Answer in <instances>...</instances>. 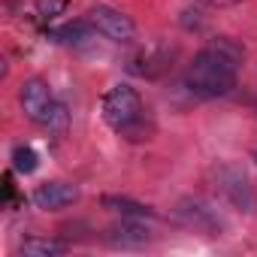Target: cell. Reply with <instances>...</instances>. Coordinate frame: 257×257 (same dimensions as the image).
Instances as JSON below:
<instances>
[{
    "instance_id": "cell-7",
    "label": "cell",
    "mask_w": 257,
    "mask_h": 257,
    "mask_svg": "<svg viewBox=\"0 0 257 257\" xmlns=\"http://www.w3.org/2000/svg\"><path fill=\"white\" fill-rule=\"evenodd\" d=\"M79 200V188L70 185V182H46L34 191V203L37 209H46V212H58V209H67Z\"/></svg>"
},
{
    "instance_id": "cell-19",
    "label": "cell",
    "mask_w": 257,
    "mask_h": 257,
    "mask_svg": "<svg viewBox=\"0 0 257 257\" xmlns=\"http://www.w3.org/2000/svg\"><path fill=\"white\" fill-rule=\"evenodd\" d=\"M254 161H257V152H254Z\"/></svg>"
},
{
    "instance_id": "cell-12",
    "label": "cell",
    "mask_w": 257,
    "mask_h": 257,
    "mask_svg": "<svg viewBox=\"0 0 257 257\" xmlns=\"http://www.w3.org/2000/svg\"><path fill=\"white\" fill-rule=\"evenodd\" d=\"M103 206L112 209V212H118V215H124V218H143V221L155 218V212L149 206L134 203V200H127V197H103Z\"/></svg>"
},
{
    "instance_id": "cell-6",
    "label": "cell",
    "mask_w": 257,
    "mask_h": 257,
    "mask_svg": "<svg viewBox=\"0 0 257 257\" xmlns=\"http://www.w3.org/2000/svg\"><path fill=\"white\" fill-rule=\"evenodd\" d=\"M19 100H22V109H25V115H28L31 121H37V124H46V121H49V112H52V106H55V97H52V88H49L46 79H40V76L28 79V82L22 85Z\"/></svg>"
},
{
    "instance_id": "cell-15",
    "label": "cell",
    "mask_w": 257,
    "mask_h": 257,
    "mask_svg": "<svg viewBox=\"0 0 257 257\" xmlns=\"http://www.w3.org/2000/svg\"><path fill=\"white\" fill-rule=\"evenodd\" d=\"M67 4H70V0H37V13H40L46 22H52V19L64 16Z\"/></svg>"
},
{
    "instance_id": "cell-9",
    "label": "cell",
    "mask_w": 257,
    "mask_h": 257,
    "mask_svg": "<svg viewBox=\"0 0 257 257\" xmlns=\"http://www.w3.org/2000/svg\"><path fill=\"white\" fill-rule=\"evenodd\" d=\"M64 251H67V242L64 239H49V236H28L19 245L22 257H61Z\"/></svg>"
},
{
    "instance_id": "cell-3",
    "label": "cell",
    "mask_w": 257,
    "mask_h": 257,
    "mask_svg": "<svg viewBox=\"0 0 257 257\" xmlns=\"http://www.w3.org/2000/svg\"><path fill=\"white\" fill-rule=\"evenodd\" d=\"M85 19H88V22L97 28V34L106 37L109 43L127 46V43L137 40V25H134V19L124 16L121 10H112V7H106V4H97V7L88 10Z\"/></svg>"
},
{
    "instance_id": "cell-16",
    "label": "cell",
    "mask_w": 257,
    "mask_h": 257,
    "mask_svg": "<svg viewBox=\"0 0 257 257\" xmlns=\"http://www.w3.org/2000/svg\"><path fill=\"white\" fill-rule=\"evenodd\" d=\"M152 131H155L152 124H146L143 118H137L134 124H127L124 131H121V137H127V140H149V137H152Z\"/></svg>"
},
{
    "instance_id": "cell-10",
    "label": "cell",
    "mask_w": 257,
    "mask_h": 257,
    "mask_svg": "<svg viewBox=\"0 0 257 257\" xmlns=\"http://www.w3.org/2000/svg\"><path fill=\"white\" fill-rule=\"evenodd\" d=\"M206 49H212L221 61H227L233 70H239L242 64H245V49H242V43H236L233 37H215V40H209V46Z\"/></svg>"
},
{
    "instance_id": "cell-1",
    "label": "cell",
    "mask_w": 257,
    "mask_h": 257,
    "mask_svg": "<svg viewBox=\"0 0 257 257\" xmlns=\"http://www.w3.org/2000/svg\"><path fill=\"white\" fill-rule=\"evenodd\" d=\"M185 88L194 97H227L236 88V70L212 49H203L200 55H194L185 73Z\"/></svg>"
},
{
    "instance_id": "cell-5",
    "label": "cell",
    "mask_w": 257,
    "mask_h": 257,
    "mask_svg": "<svg viewBox=\"0 0 257 257\" xmlns=\"http://www.w3.org/2000/svg\"><path fill=\"white\" fill-rule=\"evenodd\" d=\"M176 218H179L185 227L203 230V233H209V236H218V233L224 230V221H221L218 209H212L206 200H197V197L182 200V203L176 206Z\"/></svg>"
},
{
    "instance_id": "cell-18",
    "label": "cell",
    "mask_w": 257,
    "mask_h": 257,
    "mask_svg": "<svg viewBox=\"0 0 257 257\" xmlns=\"http://www.w3.org/2000/svg\"><path fill=\"white\" fill-rule=\"evenodd\" d=\"M203 7H212V10H227V7H236L242 0H200Z\"/></svg>"
},
{
    "instance_id": "cell-14",
    "label": "cell",
    "mask_w": 257,
    "mask_h": 257,
    "mask_svg": "<svg viewBox=\"0 0 257 257\" xmlns=\"http://www.w3.org/2000/svg\"><path fill=\"white\" fill-rule=\"evenodd\" d=\"M46 127H49V131H55V134H67V127H70V109H67V103L55 100V106H52V112H49Z\"/></svg>"
},
{
    "instance_id": "cell-2",
    "label": "cell",
    "mask_w": 257,
    "mask_h": 257,
    "mask_svg": "<svg viewBox=\"0 0 257 257\" xmlns=\"http://www.w3.org/2000/svg\"><path fill=\"white\" fill-rule=\"evenodd\" d=\"M100 112H103V121L112 127V131L121 134L127 124H134L137 118H143V100H140L137 88H131V85H112L103 94Z\"/></svg>"
},
{
    "instance_id": "cell-8",
    "label": "cell",
    "mask_w": 257,
    "mask_h": 257,
    "mask_svg": "<svg viewBox=\"0 0 257 257\" xmlns=\"http://www.w3.org/2000/svg\"><path fill=\"white\" fill-rule=\"evenodd\" d=\"M106 239L115 248H146L152 242V230L143 224V218H121V224L109 227Z\"/></svg>"
},
{
    "instance_id": "cell-11",
    "label": "cell",
    "mask_w": 257,
    "mask_h": 257,
    "mask_svg": "<svg viewBox=\"0 0 257 257\" xmlns=\"http://www.w3.org/2000/svg\"><path fill=\"white\" fill-rule=\"evenodd\" d=\"M55 37H58L61 43L82 46V43H88V40H94V37H97V28H94L88 19H79V22H73V25H64Z\"/></svg>"
},
{
    "instance_id": "cell-4",
    "label": "cell",
    "mask_w": 257,
    "mask_h": 257,
    "mask_svg": "<svg viewBox=\"0 0 257 257\" xmlns=\"http://www.w3.org/2000/svg\"><path fill=\"white\" fill-rule=\"evenodd\" d=\"M215 185H218V191L227 197V203H230L233 209H239V212H245V215L257 212V191H254V185L248 182V176H245L242 170H236V167H221V170L215 173Z\"/></svg>"
},
{
    "instance_id": "cell-13",
    "label": "cell",
    "mask_w": 257,
    "mask_h": 257,
    "mask_svg": "<svg viewBox=\"0 0 257 257\" xmlns=\"http://www.w3.org/2000/svg\"><path fill=\"white\" fill-rule=\"evenodd\" d=\"M13 167H16V173L31 176V173H37L40 158H37V152H34L31 146H16V149H13Z\"/></svg>"
},
{
    "instance_id": "cell-17",
    "label": "cell",
    "mask_w": 257,
    "mask_h": 257,
    "mask_svg": "<svg viewBox=\"0 0 257 257\" xmlns=\"http://www.w3.org/2000/svg\"><path fill=\"white\" fill-rule=\"evenodd\" d=\"M182 25H185L188 31H200V28H203V19H200L197 10H185V13H182Z\"/></svg>"
}]
</instances>
